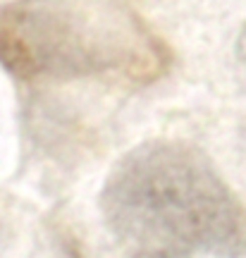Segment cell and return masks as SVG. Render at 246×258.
<instances>
[{
  "mask_svg": "<svg viewBox=\"0 0 246 258\" xmlns=\"http://www.w3.org/2000/svg\"><path fill=\"white\" fill-rule=\"evenodd\" d=\"M100 208L112 232L146 249L246 253V203L184 141L151 139L125 153L103 184Z\"/></svg>",
  "mask_w": 246,
  "mask_h": 258,
  "instance_id": "6da1fadb",
  "label": "cell"
},
{
  "mask_svg": "<svg viewBox=\"0 0 246 258\" xmlns=\"http://www.w3.org/2000/svg\"><path fill=\"white\" fill-rule=\"evenodd\" d=\"M0 244H3V225H0Z\"/></svg>",
  "mask_w": 246,
  "mask_h": 258,
  "instance_id": "5b68a950",
  "label": "cell"
},
{
  "mask_svg": "<svg viewBox=\"0 0 246 258\" xmlns=\"http://www.w3.org/2000/svg\"><path fill=\"white\" fill-rule=\"evenodd\" d=\"M237 60H239L241 70H244V74H246V24H244V29H241V34H239V38H237Z\"/></svg>",
  "mask_w": 246,
  "mask_h": 258,
  "instance_id": "277c9868",
  "label": "cell"
},
{
  "mask_svg": "<svg viewBox=\"0 0 246 258\" xmlns=\"http://www.w3.org/2000/svg\"><path fill=\"white\" fill-rule=\"evenodd\" d=\"M167 62L165 46L119 0H10L0 5V64L19 79L151 82Z\"/></svg>",
  "mask_w": 246,
  "mask_h": 258,
  "instance_id": "7a4b0ae2",
  "label": "cell"
},
{
  "mask_svg": "<svg viewBox=\"0 0 246 258\" xmlns=\"http://www.w3.org/2000/svg\"><path fill=\"white\" fill-rule=\"evenodd\" d=\"M134 258H184L182 251L174 249H160V246H148V249H141Z\"/></svg>",
  "mask_w": 246,
  "mask_h": 258,
  "instance_id": "3957f363",
  "label": "cell"
}]
</instances>
